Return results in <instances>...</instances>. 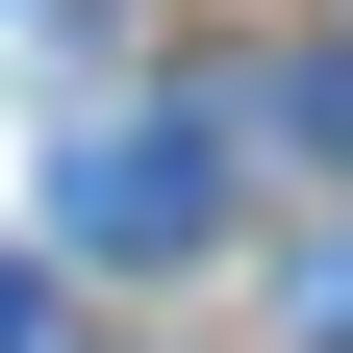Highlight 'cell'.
Instances as JSON below:
<instances>
[{"mask_svg":"<svg viewBox=\"0 0 353 353\" xmlns=\"http://www.w3.org/2000/svg\"><path fill=\"white\" fill-rule=\"evenodd\" d=\"M228 228V152H202V126H76L51 152V252H126V278H152V252H202Z\"/></svg>","mask_w":353,"mask_h":353,"instance_id":"cell-1","label":"cell"},{"mask_svg":"<svg viewBox=\"0 0 353 353\" xmlns=\"http://www.w3.org/2000/svg\"><path fill=\"white\" fill-rule=\"evenodd\" d=\"M0 353H51V252H0Z\"/></svg>","mask_w":353,"mask_h":353,"instance_id":"cell-2","label":"cell"},{"mask_svg":"<svg viewBox=\"0 0 353 353\" xmlns=\"http://www.w3.org/2000/svg\"><path fill=\"white\" fill-rule=\"evenodd\" d=\"M303 101H328V126H353V76H303Z\"/></svg>","mask_w":353,"mask_h":353,"instance_id":"cell-3","label":"cell"}]
</instances>
